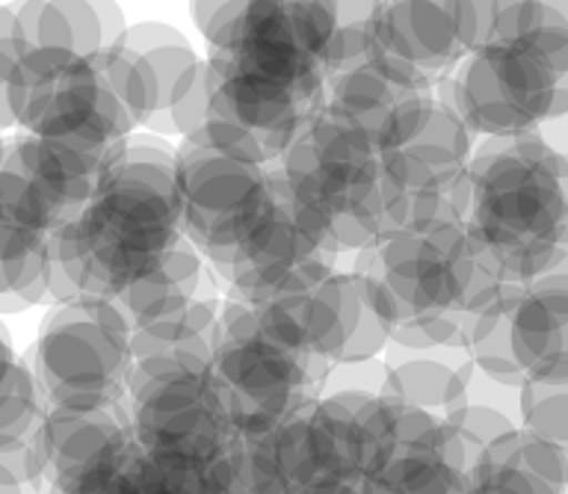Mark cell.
Instances as JSON below:
<instances>
[{
    "label": "cell",
    "mask_w": 568,
    "mask_h": 494,
    "mask_svg": "<svg viewBox=\"0 0 568 494\" xmlns=\"http://www.w3.org/2000/svg\"><path fill=\"white\" fill-rule=\"evenodd\" d=\"M181 234L222 273L278 199L273 167H252L181 140L175 145Z\"/></svg>",
    "instance_id": "cell-11"
},
{
    "label": "cell",
    "mask_w": 568,
    "mask_h": 494,
    "mask_svg": "<svg viewBox=\"0 0 568 494\" xmlns=\"http://www.w3.org/2000/svg\"><path fill=\"white\" fill-rule=\"evenodd\" d=\"M240 438L213 456L190 453H133L124 494H229Z\"/></svg>",
    "instance_id": "cell-21"
},
{
    "label": "cell",
    "mask_w": 568,
    "mask_h": 494,
    "mask_svg": "<svg viewBox=\"0 0 568 494\" xmlns=\"http://www.w3.org/2000/svg\"><path fill=\"white\" fill-rule=\"evenodd\" d=\"M207 284H211L207 264L181 238L158 264L151 266L149 273H142L136 282L128 284L113 302L115 309L122 311V317L128 320L131 332H136V329H145L151 323H160V320L178 317L195 300L216 293Z\"/></svg>",
    "instance_id": "cell-20"
},
{
    "label": "cell",
    "mask_w": 568,
    "mask_h": 494,
    "mask_svg": "<svg viewBox=\"0 0 568 494\" xmlns=\"http://www.w3.org/2000/svg\"><path fill=\"white\" fill-rule=\"evenodd\" d=\"M193 18L211 44V115L248 133L273 167L326 104L332 3H195Z\"/></svg>",
    "instance_id": "cell-1"
},
{
    "label": "cell",
    "mask_w": 568,
    "mask_h": 494,
    "mask_svg": "<svg viewBox=\"0 0 568 494\" xmlns=\"http://www.w3.org/2000/svg\"><path fill=\"white\" fill-rule=\"evenodd\" d=\"M477 137L465 128L450 101L435 89L433 110L420 131L397 149L382 151V172L408 195H447L465 222L468 163Z\"/></svg>",
    "instance_id": "cell-15"
},
{
    "label": "cell",
    "mask_w": 568,
    "mask_h": 494,
    "mask_svg": "<svg viewBox=\"0 0 568 494\" xmlns=\"http://www.w3.org/2000/svg\"><path fill=\"white\" fill-rule=\"evenodd\" d=\"M495 12L497 3H373V48L438 83L488 42Z\"/></svg>",
    "instance_id": "cell-13"
},
{
    "label": "cell",
    "mask_w": 568,
    "mask_h": 494,
    "mask_svg": "<svg viewBox=\"0 0 568 494\" xmlns=\"http://www.w3.org/2000/svg\"><path fill=\"white\" fill-rule=\"evenodd\" d=\"M390 332L462 317L474 243L447 195H408V222L376 238L346 266Z\"/></svg>",
    "instance_id": "cell-6"
},
{
    "label": "cell",
    "mask_w": 568,
    "mask_h": 494,
    "mask_svg": "<svg viewBox=\"0 0 568 494\" xmlns=\"http://www.w3.org/2000/svg\"><path fill=\"white\" fill-rule=\"evenodd\" d=\"M474 137H521L568 115V16L562 3H497L495 27L435 83Z\"/></svg>",
    "instance_id": "cell-3"
},
{
    "label": "cell",
    "mask_w": 568,
    "mask_h": 494,
    "mask_svg": "<svg viewBox=\"0 0 568 494\" xmlns=\"http://www.w3.org/2000/svg\"><path fill=\"white\" fill-rule=\"evenodd\" d=\"M7 104L27 137L78 149H119L133 133L95 62L27 48L7 80Z\"/></svg>",
    "instance_id": "cell-9"
},
{
    "label": "cell",
    "mask_w": 568,
    "mask_h": 494,
    "mask_svg": "<svg viewBox=\"0 0 568 494\" xmlns=\"http://www.w3.org/2000/svg\"><path fill=\"white\" fill-rule=\"evenodd\" d=\"M44 409L104 412L124 406L131 380V326L110 300L62 302L44 317L27 355Z\"/></svg>",
    "instance_id": "cell-8"
},
{
    "label": "cell",
    "mask_w": 568,
    "mask_h": 494,
    "mask_svg": "<svg viewBox=\"0 0 568 494\" xmlns=\"http://www.w3.org/2000/svg\"><path fill=\"white\" fill-rule=\"evenodd\" d=\"M385 382V362L382 359H367V362H337L328 367L323 394L335 391H364V394H382Z\"/></svg>",
    "instance_id": "cell-30"
},
{
    "label": "cell",
    "mask_w": 568,
    "mask_h": 494,
    "mask_svg": "<svg viewBox=\"0 0 568 494\" xmlns=\"http://www.w3.org/2000/svg\"><path fill=\"white\" fill-rule=\"evenodd\" d=\"M566 175L568 160L536 133L474 145L465 229L506 284H527L568 264Z\"/></svg>",
    "instance_id": "cell-4"
},
{
    "label": "cell",
    "mask_w": 568,
    "mask_h": 494,
    "mask_svg": "<svg viewBox=\"0 0 568 494\" xmlns=\"http://www.w3.org/2000/svg\"><path fill=\"white\" fill-rule=\"evenodd\" d=\"M444 424L450 426L456 438H459L468 468L477 462L479 453L491 447L497 438H504L506 433L518 430L513 417H506L504 412H495V409L488 406H477V403H462L459 409L447 412Z\"/></svg>",
    "instance_id": "cell-29"
},
{
    "label": "cell",
    "mask_w": 568,
    "mask_h": 494,
    "mask_svg": "<svg viewBox=\"0 0 568 494\" xmlns=\"http://www.w3.org/2000/svg\"><path fill=\"white\" fill-rule=\"evenodd\" d=\"M509 346L524 380H568V273L557 266L521 288Z\"/></svg>",
    "instance_id": "cell-17"
},
{
    "label": "cell",
    "mask_w": 568,
    "mask_h": 494,
    "mask_svg": "<svg viewBox=\"0 0 568 494\" xmlns=\"http://www.w3.org/2000/svg\"><path fill=\"white\" fill-rule=\"evenodd\" d=\"M237 302L255 309L284 344L335 364L358 326L362 288L337 258L317 252Z\"/></svg>",
    "instance_id": "cell-12"
},
{
    "label": "cell",
    "mask_w": 568,
    "mask_h": 494,
    "mask_svg": "<svg viewBox=\"0 0 568 494\" xmlns=\"http://www.w3.org/2000/svg\"><path fill=\"white\" fill-rule=\"evenodd\" d=\"M371 494H468L465 468L442 453L399 456L367 483Z\"/></svg>",
    "instance_id": "cell-27"
},
{
    "label": "cell",
    "mask_w": 568,
    "mask_h": 494,
    "mask_svg": "<svg viewBox=\"0 0 568 494\" xmlns=\"http://www.w3.org/2000/svg\"><path fill=\"white\" fill-rule=\"evenodd\" d=\"M518 426L566 447L568 380H524L518 389Z\"/></svg>",
    "instance_id": "cell-28"
},
{
    "label": "cell",
    "mask_w": 568,
    "mask_h": 494,
    "mask_svg": "<svg viewBox=\"0 0 568 494\" xmlns=\"http://www.w3.org/2000/svg\"><path fill=\"white\" fill-rule=\"evenodd\" d=\"M433 80L403 69L376 48L353 69L326 80V107L353 124L379 154L412 140L433 110Z\"/></svg>",
    "instance_id": "cell-14"
},
{
    "label": "cell",
    "mask_w": 568,
    "mask_h": 494,
    "mask_svg": "<svg viewBox=\"0 0 568 494\" xmlns=\"http://www.w3.org/2000/svg\"><path fill=\"white\" fill-rule=\"evenodd\" d=\"M465 486L468 494H566V447L518 426L479 453L465 471Z\"/></svg>",
    "instance_id": "cell-18"
},
{
    "label": "cell",
    "mask_w": 568,
    "mask_h": 494,
    "mask_svg": "<svg viewBox=\"0 0 568 494\" xmlns=\"http://www.w3.org/2000/svg\"><path fill=\"white\" fill-rule=\"evenodd\" d=\"M122 42L149 62L151 74L158 80V113H166L169 107H175L202 74L204 60L195 53L190 39L172 24L142 21L124 30Z\"/></svg>",
    "instance_id": "cell-23"
},
{
    "label": "cell",
    "mask_w": 568,
    "mask_h": 494,
    "mask_svg": "<svg viewBox=\"0 0 568 494\" xmlns=\"http://www.w3.org/2000/svg\"><path fill=\"white\" fill-rule=\"evenodd\" d=\"M438 353H453V350H438ZM465 373H468V362L450 364L435 359V353H406V350L385 346L382 394L444 417L465 403Z\"/></svg>",
    "instance_id": "cell-22"
},
{
    "label": "cell",
    "mask_w": 568,
    "mask_h": 494,
    "mask_svg": "<svg viewBox=\"0 0 568 494\" xmlns=\"http://www.w3.org/2000/svg\"><path fill=\"white\" fill-rule=\"evenodd\" d=\"M27 444L42 471V492L57 494L124 456L136 442L128 409L115 406L104 412L44 409Z\"/></svg>",
    "instance_id": "cell-16"
},
{
    "label": "cell",
    "mask_w": 568,
    "mask_h": 494,
    "mask_svg": "<svg viewBox=\"0 0 568 494\" xmlns=\"http://www.w3.org/2000/svg\"><path fill=\"white\" fill-rule=\"evenodd\" d=\"M92 62H95L106 89L113 92V98L128 115L133 131L145 128L151 115L158 113V80L151 74L149 62L142 60L133 48H128L122 39L113 48L95 53Z\"/></svg>",
    "instance_id": "cell-26"
},
{
    "label": "cell",
    "mask_w": 568,
    "mask_h": 494,
    "mask_svg": "<svg viewBox=\"0 0 568 494\" xmlns=\"http://www.w3.org/2000/svg\"><path fill=\"white\" fill-rule=\"evenodd\" d=\"M181 238L175 145L131 133L95 195L48 240V255L78 296L113 302Z\"/></svg>",
    "instance_id": "cell-2"
},
{
    "label": "cell",
    "mask_w": 568,
    "mask_h": 494,
    "mask_svg": "<svg viewBox=\"0 0 568 494\" xmlns=\"http://www.w3.org/2000/svg\"><path fill=\"white\" fill-rule=\"evenodd\" d=\"M332 364L293 350L255 309L222 296L211 371L240 435H261L323 397Z\"/></svg>",
    "instance_id": "cell-7"
},
{
    "label": "cell",
    "mask_w": 568,
    "mask_h": 494,
    "mask_svg": "<svg viewBox=\"0 0 568 494\" xmlns=\"http://www.w3.org/2000/svg\"><path fill=\"white\" fill-rule=\"evenodd\" d=\"M124 409L140 451L213 456L240 438L211 364L193 359L133 362Z\"/></svg>",
    "instance_id": "cell-10"
},
{
    "label": "cell",
    "mask_w": 568,
    "mask_h": 494,
    "mask_svg": "<svg viewBox=\"0 0 568 494\" xmlns=\"http://www.w3.org/2000/svg\"><path fill=\"white\" fill-rule=\"evenodd\" d=\"M273 169L296 222L332 258L355 255L373 243L399 195L382 172L379 151L326 104L302 124Z\"/></svg>",
    "instance_id": "cell-5"
},
{
    "label": "cell",
    "mask_w": 568,
    "mask_h": 494,
    "mask_svg": "<svg viewBox=\"0 0 568 494\" xmlns=\"http://www.w3.org/2000/svg\"><path fill=\"white\" fill-rule=\"evenodd\" d=\"M42 412L33 373L18 359L9 332L0 326V451L30 442Z\"/></svg>",
    "instance_id": "cell-25"
},
{
    "label": "cell",
    "mask_w": 568,
    "mask_h": 494,
    "mask_svg": "<svg viewBox=\"0 0 568 494\" xmlns=\"http://www.w3.org/2000/svg\"><path fill=\"white\" fill-rule=\"evenodd\" d=\"M220 305L216 293L195 300L184 314L160 320L131 332V359H193L211 364L216 335H220Z\"/></svg>",
    "instance_id": "cell-24"
},
{
    "label": "cell",
    "mask_w": 568,
    "mask_h": 494,
    "mask_svg": "<svg viewBox=\"0 0 568 494\" xmlns=\"http://www.w3.org/2000/svg\"><path fill=\"white\" fill-rule=\"evenodd\" d=\"M302 494H371V486L364 480H349V477H335L317 486L305 488Z\"/></svg>",
    "instance_id": "cell-31"
},
{
    "label": "cell",
    "mask_w": 568,
    "mask_h": 494,
    "mask_svg": "<svg viewBox=\"0 0 568 494\" xmlns=\"http://www.w3.org/2000/svg\"><path fill=\"white\" fill-rule=\"evenodd\" d=\"M18 33L27 48L65 51L83 60L113 48L124 36V12L113 3H21Z\"/></svg>",
    "instance_id": "cell-19"
}]
</instances>
